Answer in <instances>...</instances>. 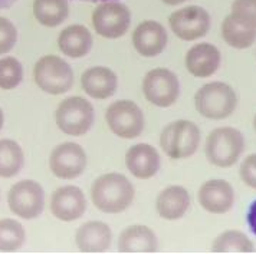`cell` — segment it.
Listing matches in <instances>:
<instances>
[{"label": "cell", "mask_w": 256, "mask_h": 254, "mask_svg": "<svg viewBox=\"0 0 256 254\" xmlns=\"http://www.w3.org/2000/svg\"><path fill=\"white\" fill-rule=\"evenodd\" d=\"M134 196V187L122 174H104L91 185V200L94 206L106 214H118L126 211L131 206Z\"/></svg>", "instance_id": "1"}, {"label": "cell", "mask_w": 256, "mask_h": 254, "mask_svg": "<svg viewBox=\"0 0 256 254\" xmlns=\"http://www.w3.org/2000/svg\"><path fill=\"white\" fill-rule=\"evenodd\" d=\"M194 106L202 116L220 121L232 115L238 106V95L224 82H209L194 95Z\"/></svg>", "instance_id": "2"}, {"label": "cell", "mask_w": 256, "mask_h": 254, "mask_svg": "<svg viewBox=\"0 0 256 254\" xmlns=\"http://www.w3.org/2000/svg\"><path fill=\"white\" fill-rule=\"evenodd\" d=\"M244 150V138L239 129L220 127L213 129L206 138L204 154L210 164L219 168L234 165Z\"/></svg>", "instance_id": "3"}, {"label": "cell", "mask_w": 256, "mask_h": 254, "mask_svg": "<svg viewBox=\"0 0 256 254\" xmlns=\"http://www.w3.org/2000/svg\"><path fill=\"white\" fill-rule=\"evenodd\" d=\"M200 144V129L187 119H178L166 125L160 135V147L172 160H184L192 157Z\"/></svg>", "instance_id": "4"}, {"label": "cell", "mask_w": 256, "mask_h": 254, "mask_svg": "<svg viewBox=\"0 0 256 254\" xmlns=\"http://www.w3.org/2000/svg\"><path fill=\"white\" fill-rule=\"evenodd\" d=\"M34 79L44 92L62 95L72 88L74 72L66 60L56 55H46L35 63Z\"/></svg>", "instance_id": "5"}, {"label": "cell", "mask_w": 256, "mask_h": 254, "mask_svg": "<svg viewBox=\"0 0 256 254\" xmlns=\"http://www.w3.org/2000/svg\"><path fill=\"white\" fill-rule=\"evenodd\" d=\"M92 104L81 96H70L64 99L55 111L58 128L70 137H82L94 125Z\"/></svg>", "instance_id": "6"}, {"label": "cell", "mask_w": 256, "mask_h": 254, "mask_svg": "<svg viewBox=\"0 0 256 254\" xmlns=\"http://www.w3.org/2000/svg\"><path fill=\"white\" fill-rule=\"evenodd\" d=\"M105 119L110 129L120 138H137L144 129V115L140 106L128 99H120L110 105Z\"/></svg>", "instance_id": "7"}, {"label": "cell", "mask_w": 256, "mask_h": 254, "mask_svg": "<svg viewBox=\"0 0 256 254\" xmlns=\"http://www.w3.org/2000/svg\"><path fill=\"white\" fill-rule=\"evenodd\" d=\"M94 30L105 39H118L127 33L131 24V12L124 3L104 1L94 9Z\"/></svg>", "instance_id": "8"}, {"label": "cell", "mask_w": 256, "mask_h": 254, "mask_svg": "<svg viewBox=\"0 0 256 254\" xmlns=\"http://www.w3.org/2000/svg\"><path fill=\"white\" fill-rule=\"evenodd\" d=\"M8 204L14 216L24 220L36 219L45 206L44 188L34 180L19 181L8 193Z\"/></svg>", "instance_id": "9"}, {"label": "cell", "mask_w": 256, "mask_h": 254, "mask_svg": "<svg viewBox=\"0 0 256 254\" xmlns=\"http://www.w3.org/2000/svg\"><path fill=\"white\" fill-rule=\"evenodd\" d=\"M142 93L152 105L168 108L176 104L180 95V83L170 69L156 68L146 73L142 79Z\"/></svg>", "instance_id": "10"}, {"label": "cell", "mask_w": 256, "mask_h": 254, "mask_svg": "<svg viewBox=\"0 0 256 254\" xmlns=\"http://www.w3.org/2000/svg\"><path fill=\"white\" fill-rule=\"evenodd\" d=\"M170 29L178 39L193 42L208 35L212 24L209 12L202 6H186L168 17Z\"/></svg>", "instance_id": "11"}, {"label": "cell", "mask_w": 256, "mask_h": 254, "mask_svg": "<svg viewBox=\"0 0 256 254\" xmlns=\"http://www.w3.org/2000/svg\"><path fill=\"white\" fill-rule=\"evenodd\" d=\"M49 168L60 180L78 178L86 168V154L80 144L64 142L50 152Z\"/></svg>", "instance_id": "12"}, {"label": "cell", "mask_w": 256, "mask_h": 254, "mask_svg": "<svg viewBox=\"0 0 256 254\" xmlns=\"http://www.w3.org/2000/svg\"><path fill=\"white\" fill-rule=\"evenodd\" d=\"M50 211L58 220L75 221L86 211V200L81 188L65 185L54 191L50 197Z\"/></svg>", "instance_id": "13"}, {"label": "cell", "mask_w": 256, "mask_h": 254, "mask_svg": "<svg viewBox=\"0 0 256 254\" xmlns=\"http://www.w3.org/2000/svg\"><path fill=\"white\" fill-rule=\"evenodd\" d=\"M198 203L212 214H226L234 204L232 185L226 180H209L198 190Z\"/></svg>", "instance_id": "14"}, {"label": "cell", "mask_w": 256, "mask_h": 254, "mask_svg": "<svg viewBox=\"0 0 256 254\" xmlns=\"http://www.w3.org/2000/svg\"><path fill=\"white\" fill-rule=\"evenodd\" d=\"M134 49L144 58L160 55L167 45V32L164 26L156 20H144L137 24L132 32Z\"/></svg>", "instance_id": "15"}, {"label": "cell", "mask_w": 256, "mask_h": 254, "mask_svg": "<svg viewBox=\"0 0 256 254\" xmlns=\"http://www.w3.org/2000/svg\"><path fill=\"white\" fill-rule=\"evenodd\" d=\"M220 60L222 56L219 49L212 43L203 42V43H198L188 49L184 63H186L187 70L193 76L209 78L219 69Z\"/></svg>", "instance_id": "16"}, {"label": "cell", "mask_w": 256, "mask_h": 254, "mask_svg": "<svg viewBox=\"0 0 256 254\" xmlns=\"http://www.w3.org/2000/svg\"><path fill=\"white\" fill-rule=\"evenodd\" d=\"M126 167L138 180H148L160 170V155L148 144H136L126 152Z\"/></svg>", "instance_id": "17"}, {"label": "cell", "mask_w": 256, "mask_h": 254, "mask_svg": "<svg viewBox=\"0 0 256 254\" xmlns=\"http://www.w3.org/2000/svg\"><path fill=\"white\" fill-rule=\"evenodd\" d=\"M75 242L82 253H102L111 247L112 233L102 221H88L76 230Z\"/></svg>", "instance_id": "18"}, {"label": "cell", "mask_w": 256, "mask_h": 254, "mask_svg": "<svg viewBox=\"0 0 256 254\" xmlns=\"http://www.w3.org/2000/svg\"><path fill=\"white\" fill-rule=\"evenodd\" d=\"M84 92L94 99H108L116 92V75L105 66H94L86 69L81 76Z\"/></svg>", "instance_id": "19"}, {"label": "cell", "mask_w": 256, "mask_h": 254, "mask_svg": "<svg viewBox=\"0 0 256 254\" xmlns=\"http://www.w3.org/2000/svg\"><path fill=\"white\" fill-rule=\"evenodd\" d=\"M190 207V194L184 187L170 185L157 196L156 208L164 220L174 221L182 219Z\"/></svg>", "instance_id": "20"}, {"label": "cell", "mask_w": 256, "mask_h": 254, "mask_svg": "<svg viewBox=\"0 0 256 254\" xmlns=\"http://www.w3.org/2000/svg\"><path fill=\"white\" fill-rule=\"evenodd\" d=\"M157 249V237L147 226H130L122 230L118 239V250L121 253H156Z\"/></svg>", "instance_id": "21"}, {"label": "cell", "mask_w": 256, "mask_h": 254, "mask_svg": "<svg viewBox=\"0 0 256 254\" xmlns=\"http://www.w3.org/2000/svg\"><path fill=\"white\" fill-rule=\"evenodd\" d=\"M59 50L72 59L86 56L92 47V35L82 24H70L58 36Z\"/></svg>", "instance_id": "22"}, {"label": "cell", "mask_w": 256, "mask_h": 254, "mask_svg": "<svg viewBox=\"0 0 256 254\" xmlns=\"http://www.w3.org/2000/svg\"><path fill=\"white\" fill-rule=\"evenodd\" d=\"M68 14V0H34V16L36 22L46 27H56L64 23Z\"/></svg>", "instance_id": "23"}, {"label": "cell", "mask_w": 256, "mask_h": 254, "mask_svg": "<svg viewBox=\"0 0 256 254\" xmlns=\"http://www.w3.org/2000/svg\"><path fill=\"white\" fill-rule=\"evenodd\" d=\"M24 162V150L13 139H0V177L12 178L20 173Z\"/></svg>", "instance_id": "24"}, {"label": "cell", "mask_w": 256, "mask_h": 254, "mask_svg": "<svg viewBox=\"0 0 256 254\" xmlns=\"http://www.w3.org/2000/svg\"><path fill=\"white\" fill-rule=\"evenodd\" d=\"M222 37L223 40L234 49H248L256 40V29H248L239 24L228 14L222 22Z\"/></svg>", "instance_id": "25"}, {"label": "cell", "mask_w": 256, "mask_h": 254, "mask_svg": "<svg viewBox=\"0 0 256 254\" xmlns=\"http://www.w3.org/2000/svg\"><path fill=\"white\" fill-rule=\"evenodd\" d=\"M254 243L239 230L222 233L212 244V252L214 253H254Z\"/></svg>", "instance_id": "26"}, {"label": "cell", "mask_w": 256, "mask_h": 254, "mask_svg": "<svg viewBox=\"0 0 256 254\" xmlns=\"http://www.w3.org/2000/svg\"><path fill=\"white\" fill-rule=\"evenodd\" d=\"M26 233L24 226L13 219L0 220V252L12 253L24 244Z\"/></svg>", "instance_id": "27"}, {"label": "cell", "mask_w": 256, "mask_h": 254, "mask_svg": "<svg viewBox=\"0 0 256 254\" xmlns=\"http://www.w3.org/2000/svg\"><path fill=\"white\" fill-rule=\"evenodd\" d=\"M24 79V68L13 56L0 59V89L9 91L16 88Z\"/></svg>", "instance_id": "28"}, {"label": "cell", "mask_w": 256, "mask_h": 254, "mask_svg": "<svg viewBox=\"0 0 256 254\" xmlns=\"http://www.w3.org/2000/svg\"><path fill=\"white\" fill-rule=\"evenodd\" d=\"M232 17L248 29H256V0H233Z\"/></svg>", "instance_id": "29"}, {"label": "cell", "mask_w": 256, "mask_h": 254, "mask_svg": "<svg viewBox=\"0 0 256 254\" xmlns=\"http://www.w3.org/2000/svg\"><path fill=\"white\" fill-rule=\"evenodd\" d=\"M18 42L16 26L6 17L0 16V55L9 53Z\"/></svg>", "instance_id": "30"}, {"label": "cell", "mask_w": 256, "mask_h": 254, "mask_svg": "<svg viewBox=\"0 0 256 254\" xmlns=\"http://www.w3.org/2000/svg\"><path fill=\"white\" fill-rule=\"evenodd\" d=\"M239 177L248 187L256 190V154H250L244 158L239 168Z\"/></svg>", "instance_id": "31"}, {"label": "cell", "mask_w": 256, "mask_h": 254, "mask_svg": "<svg viewBox=\"0 0 256 254\" xmlns=\"http://www.w3.org/2000/svg\"><path fill=\"white\" fill-rule=\"evenodd\" d=\"M248 226L256 236V200L249 206V210H248Z\"/></svg>", "instance_id": "32"}, {"label": "cell", "mask_w": 256, "mask_h": 254, "mask_svg": "<svg viewBox=\"0 0 256 254\" xmlns=\"http://www.w3.org/2000/svg\"><path fill=\"white\" fill-rule=\"evenodd\" d=\"M163 3H166L167 6H177V4H182L184 3L186 0H162Z\"/></svg>", "instance_id": "33"}, {"label": "cell", "mask_w": 256, "mask_h": 254, "mask_svg": "<svg viewBox=\"0 0 256 254\" xmlns=\"http://www.w3.org/2000/svg\"><path fill=\"white\" fill-rule=\"evenodd\" d=\"M3 124H4V115H3V111L0 109V129L3 128Z\"/></svg>", "instance_id": "34"}, {"label": "cell", "mask_w": 256, "mask_h": 254, "mask_svg": "<svg viewBox=\"0 0 256 254\" xmlns=\"http://www.w3.org/2000/svg\"><path fill=\"white\" fill-rule=\"evenodd\" d=\"M254 129L256 131V114H255V118H254Z\"/></svg>", "instance_id": "35"}, {"label": "cell", "mask_w": 256, "mask_h": 254, "mask_svg": "<svg viewBox=\"0 0 256 254\" xmlns=\"http://www.w3.org/2000/svg\"><path fill=\"white\" fill-rule=\"evenodd\" d=\"M88 1H92V0H88Z\"/></svg>", "instance_id": "36"}]
</instances>
